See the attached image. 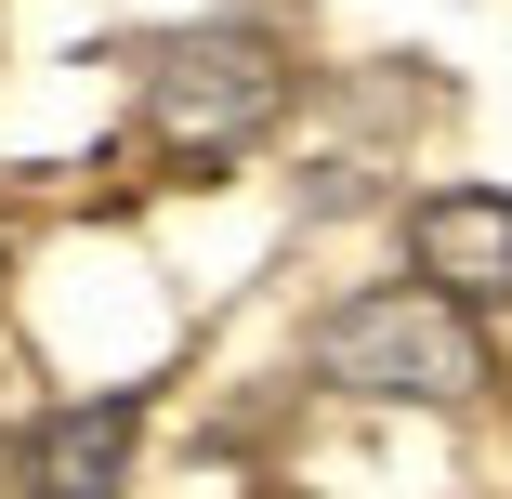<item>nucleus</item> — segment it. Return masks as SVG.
Segmentation results:
<instances>
[{
	"mask_svg": "<svg viewBox=\"0 0 512 499\" xmlns=\"http://www.w3.org/2000/svg\"><path fill=\"white\" fill-rule=\"evenodd\" d=\"M289 92H302V66L250 14H197V27H158L132 53V119H145V145L171 171H237L289 119Z\"/></svg>",
	"mask_w": 512,
	"mask_h": 499,
	"instance_id": "1",
	"label": "nucleus"
},
{
	"mask_svg": "<svg viewBox=\"0 0 512 499\" xmlns=\"http://www.w3.org/2000/svg\"><path fill=\"white\" fill-rule=\"evenodd\" d=\"M407 276L447 289L460 316L512 303V184H434V197H407Z\"/></svg>",
	"mask_w": 512,
	"mask_h": 499,
	"instance_id": "3",
	"label": "nucleus"
},
{
	"mask_svg": "<svg viewBox=\"0 0 512 499\" xmlns=\"http://www.w3.org/2000/svg\"><path fill=\"white\" fill-rule=\"evenodd\" d=\"M132 434H145V394H132V381H119V394H66V408L27 434L40 499H119V486H132Z\"/></svg>",
	"mask_w": 512,
	"mask_h": 499,
	"instance_id": "4",
	"label": "nucleus"
},
{
	"mask_svg": "<svg viewBox=\"0 0 512 499\" xmlns=\"http://www.w3.org/2000/svg\"><path fill=\"white\" fill-rule=\"evenodd\" d=\"M329 394H368V408H486L499 394V355H486V316H460L447 289L421 276H381V289H342L302 342Z\"/></svg>",
	"mask_w": 512,
	"mask_h": 499,
	"instance_id": "2",
	"label": "nucleus"
}]
</instances>
